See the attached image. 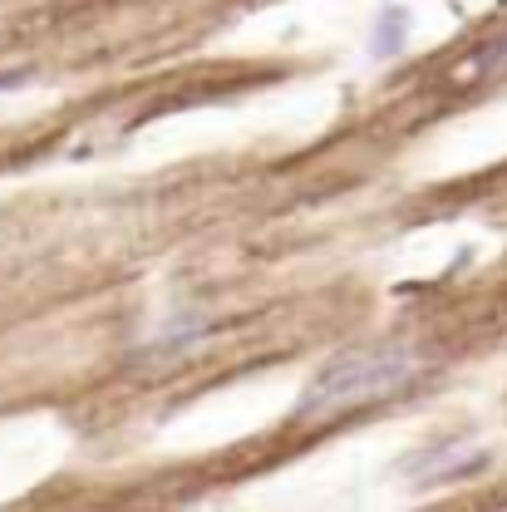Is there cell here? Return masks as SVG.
Listing matches in <instances>:
<instances>
[{
  "mask_svg": "<svg viewBox=\"0 0 507 512\" xmlns=\"http://www.w3.org/2000/svg\"><path fill=\"white\" fill-rule=\"evenodd\" d=\"M202 335H207V320L202 316H173L143 350H138V360H148V365H153V360H168V355H178V350H192Z\"/></svg>",
  "mask_w": 507,
  "mask_h": 512,
  "instance_id": "3",
  "label": "cell"
},
{
  "mask_svg": "<svg viewBox=\"0 0 507 512\" xmlns=\"http://www.w3.org/2000/svg\"><path fill=\"white\" fill-rule=\"evenodd\" d=\"M25 84H35V69H10V74H0V94L25 89Z\"/></svg>",
  "mask_w": 507,
  "mask_h": 512,
  "instance_id": "5",
  "label": "cell"
},
{
  "mask_svg": "<svg viewBox=\"0 0 507 512\" xmlns=\"http://www.w3.org/2000/svg\"><path fill=\"white\" fill-rule=\"evenodd\" d=\"M419 375V355L409 345H365L350 355H335L316 380L306 384L296 414L316 419V414H335V409H355L384 394H399L404 384Z\"/></svg>",
  "mask_w": 507,
  "mask_h": 512,
  "instance_id": "1",
  "label": "cell"
},
{
  "mask_svg": "<svg viewBox=\"0 0 507 512\" xmlns=\"http://www.w3.org/2000/svg\"><path fill=\"white\" fill-rule=\"evenodd\" d=\"M488 448H468V444H439V448H424L414 458L399 463V478L414 483V488H439V483H453V478H473L488 468Z\"/></svg>",
  "mask_w": 507,
  "mask_h": 512,
  "instance_id": "2",
  "label": "cell"
},
{
  "mask_svg": "<svg viewBox=\"0 0 507 512\" xmlns=\"http://www.w3.org/2000/svg\"><path fill=\"white\" fill-rule=\"evenodd\" d=\"M488 64H507V45H493V50L478 60V69H488Z\"/></svg>",
  "mask_w": 507,
  "mask_h": 512,
  "instance_id": "6",
  "label": "cell"
},
{
  "mask_svg": "<svg viewBox=\"0 0 507 512\" xmlns=\"http://www.w3.org/2000/svg\"><path fill=\"white\" fill-rule=\"evenodd\" d=\"M404 45H409V10L404 5H384L380 20H375V35H370V55L375 60H394V55H404Z\"/></svg>",
  "mask_w": 507,
  "mask_h": 512,
  "instance_id": "4",
  "label": "cell"
}]
</instances>
